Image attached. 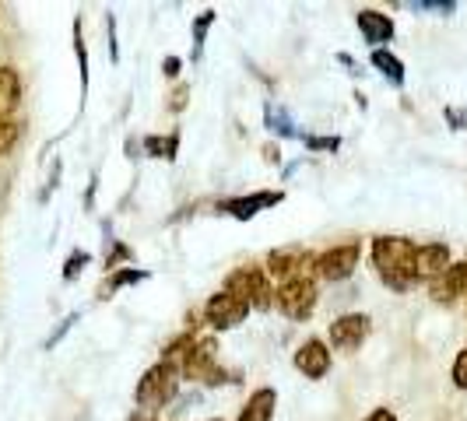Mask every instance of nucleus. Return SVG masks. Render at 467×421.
<instances>
[{
  "mask_svg": "<svg viewBox=\"0 0 467 421\" xmlns=\"http://www.w3.org/2000/svg\"><path fill=\"white\" fill-rule=\"evenodd\" d=\"M373 267L387 288L408 292L415 284V242L404 235H376Z\"/></svg>",
  "mask_w": 467,
  "mask_h": 421,
  "instance_id": "f257e3e1",
  "label": "nucleus"
},
{
  "mask_svg": "<svg viewBox=\"0 0 467 421\" xmlns=\"http://www.w3.org/2000/svg\"><path fill=\"white\" fill-rule=\"evenodd\" d=\"M176 394H180V373L159 362V365H151V369L138 379L134 400H138L140 407H148V411H159V407H165Z\"/></svg>",
  "mask_w": 467,
  "mask_h": 421,
  "instance_id": "f03ea898",
  "label": "nucleus"
},
{
  "mask_svg": "<svg viewBox=\"0 0 467 421\" xmlns=\"http://www.w3.org/2000/svg\"><path fill=\"white\" fill-rule=\"evenodd\" d=\"M225 288L239 295L250 309H271L275 305V288H271V278L267 271H257V267H243V271H233Z\"/></svg>",
  "mask_w": 467,
  "mask_h": 421,
  "instance_id": "7ed1b4c3",
  "label": "nucleus"
},
{
  "mask_svg": "<svg viewBox=\"0 0 467 421\" xmlns=\"http://www.w3.org/2000/svg\"><path fill=\"white\" fill-rule=\"evenodd\" d=\"M309 274H317V253H309L303 246H281L267 253V278L285 284V281L309 278Z\"/></svg>",
  "mask_w": 467,
  "mask_h": 421,
  "instance_id": "20e7f679",
  "label": "nucleus"
},
{
  "mask_svg": "<svg viewBox=\"0 0 467 421\" xmlns=\"http://www.w3.org/2000/svg\"><path fill=\"white\" fill-rule=\"evenodd\" d=\"M275 305H278L288 320H306L317 309V284L309 278L285 281V284H278V292H275Z\"/></svg>",
  "mask_w": 467,
  "mask_h": 421,
  "instance_id": "39448f33",
  "label": "nucleus"
},
{
  "mask_svg": "<svg viewBox=\"0 0 467 421\" xmlns=\"http://www.w3.org/2000/svg\"><path fill=\"white\" fill-rule=\"evenodd\" d=\"M204 316L214 330H233L239 327L246 316H250V305L243 303L239 295H233L229 288H222L218 295H211L208 305H204Z\"/></svg>",
  "mask_w": 467,
  "mask_h": 421,
  "instance_id": "423d86ee",
  "label": "nucleus"
},
{
  "mask_svg": "<svg viewBox=\"0 0 467 421\" xmlns=\"http://www.w3.org/2000/svg\"><path fill=\"white\" fill-rule=\"evenodd\" d=\"M362 257V246L358 242H345V246H334L327 253H317V274L324 281H345L355 274Z\"/></svg>",
  "mask_w": 467,
  "mask_h": 421,
  "instance_id": "0eeeda50",
  "label": "nucleus"
},
{
  "mask_svg": "<svg viewBox=\"0 0 467 421\" xmlns=\"http://www.w3.org/2000/svg\"><path fill=\"white\" fill-rule=\"evenodd\" d=\"M180 379H201V383H208V386H218V383H225V373L218 369V362H214V341L204 337V341H197L193 351H190L187 365H183V373Z\"/></svg>",
  "mask_w": 467,
  "mask_h": 421,
  "instance_id": "6e6552de",
  "label": "nucleus"
},
{
  "mask_svg": "<svg viewBox=\"0 0 467 421\" xmlns=\"http://www.w3.org/2000/svg\"><path fill=\"white\" fill-rule=\"evenodd\" d=\"M366 337H369V316L366 313H348V316H341V320L330 323V344L337 351L362 348Z\"/></svg>",
  "mask_w": 467,
  "mask_h": 421,
  "instance_id": "1a4fd4ad",
  "label": "nucleus"
},
{
  "mask_svg": "<svg viewBox=\"0 0 467 421\" xmlns=\"http://www.w3.org/2000/svg\"><path fill=\"white\" fill-rule=\"evenodd\" d=\"M450 271V246L446 242H425L415 246V281H432Z\"/></svg>",
  "mask_w": 467,
  "mask_h": 421,
  "instance_id": "9d476101",
  "label": "nucleus"
},
{
  "mask_svg": "<svg viewBox=\"0 0 467 421\" xmlns=\"http://www.w3.org/2000/svg\"><path fill=\"white\" fill-rule=\"evenodd\" d=\"M296 369L306 375V379H324L330 369V351L324 341L309 337L303 348L296 351Z\"/></svg>",
  "mask_w": 467,
  "mask_h": 421,
  "instance_id": "9b49d317",
  "label": "nucleus"
},
{
  "mask_svg": "<svg viewBox=\"0 0 467 421\" xmlns=\"http://www.w3.org/2000/svg\"><path fill=\"white\" fill-rule=\"evenodd\" d=\"M436 303H457L461 295H467V263H450V271L429 284Z\"/></svg>",
  "mask_w": 467,
  "mask_h": 421,
  "instance_id": "f8f14e48",
  "label": "nucleus"
},
{
  "mask_svg": "<svg viewBox=\"0 0 467 421\" xmlns=\"http://www.w3.org/2000/svg\"><path fill=\"white\" fill-rule=\"evenodd\" d=\"M275 204H281V193H254V197L222 200V204H218V210H222V214H233V218H239V221H246V218L260 214L264 208H275Z\"/></svg>",
  "mask_w": 467,
  "mask_h": 421,
  "instance_id": "ddd939ff",
  "label": "nucleus"
},
{
  "mask_svg": "<svg viewBox=\"0 0 467 421\" xmlns=\"http://www.w3.org/2000/svg\"><path fill=\"white\" fill-rule=\"evenodd\" d=\"M358 28H362V36H366V43H390L394 39V22H390V15H383V11H373V7H366V11H358Z\"/></svg>",
  "mask_w": 467,
  "mask_h": 421,
  "instance_id": "4468645a",
  "label": "nucleus"
},
{
  "mask_svg": "<svg viewBox=\"0 0 467 421\" xmlns=\"http://www.w3.org/2000/svg\"><path fill=\"white\" fill-rule=\"evenodd\" d=\"M275 407H278V394L271 386H264V390H257L254 397L246 400V407L239 411L235 421H271L275 418Z\"/></svg>",
  "mask_w": 467,
  "mask_h": 421,
  "instance_id": "2eb2a0df",
  "label": "nucleus"
},
{
  "mask_svg": "<svg viewBox=\"0 0 467 421\" xmlns=\"http://www.w3.org/2000/svg\"><path fill=\"white\" fill-rule=\"evenodd\" d=\"M18 98H22V77H18V70L0 67V119H7V113H15Z\"/></svg>",
  "mask_w": 467,
  "mask_h": 421,
  "instance_id": "dca6fc26",
  "label": "nucleus"
},
{
  "mask_svg": "<svg viewBox=\"0 0 467 421\" xmlns=\"http://www.w3.org/2000/svg\"><path fill=\"white\" fill-rule=\"evenodd\" d=\"M373 67L383 74V77H390L394 85H404V64H400L394 53H387V49H373Z\"/></svg>",
  "mask_w": 467,
  "mask_h": 421,
  "instance_id": "f3484780",
  "label": "nucleus"
},
{
  "mask_svg": "<svg viewBox=\"0 0 467 421\" xmlns=\"http://www.w3.org/2000/svg\"><path fill=\"white\" fill-rule=\"evenodd\" d=\"M264 117H267V127H271L275 134H281V138H296V130H292V119H288V113H285V109H278V106H271V102H267Z\"/></svg>",
  "mask_w": 467,
  "mask_h": 421,
  "instance_id": "a211bd4d",
  "label": "nucleus"
},
{
  "mask_svg": "<svg viewBox=\"0 0 467 421\" xmlns=\"http://www.w3.org/2000/svg\"><path fill=\"white\" fill-rule=\"evenodd\" d=\"M22 138V123H15V119H0V155H7L15 144Z\"/></svg>",
  "mask_w": 467,
  "mask_h": 421,
  "instance_id": "6ab92c4d",
  "label": "nucleus"
},
{
  "mask_svg": "<svg viewBox=\"0 0 467 421\" xmlns=\"http://www.w3.org/2000/svg\"><path fill=\"white\" fill-rule=\"evenodd\" d=\"M176 144H180L176 134H172V138H148L144 140V148H148L155 159H176Z\"/></svg>",
  "mask_w": 467,
  "mask_h": 421,
  "instance_id": "aec40b11",
  "label": "nucleus"
},
{
  "mask_svg": "<svg viewBox=\"0 0 467 421\" xmlns=\"http://www.w3.org/2000/svg\"><path fill=\"white\" fill-rule=\"evenodd\" d=\"M408 7H411V11H429V15H453V11H457L453 0H411Z\"/></svg>",
  "mask_w": 467,
  "mask_h": 421,
  "instance_id": "412c9836",
  "label": "nucleus"
},
{
  "mask_svg": "<svg viewBox=\"0 0 467 421\" xmlns=\"http://www.w3.org/2000/svg\"><path fill=\"white\" fill-rule=\"evenodd\" d=\"M211 22H214V11H204V15L197 18V25H193V43H197V53H201V46H204V36H208Z\"/></svg>",
  "mask_w": 467,
  "mask_h": 421,
  "instance_id": "4be33fe9",
  "label": "nucleus"
},
{
  "mask_svg": "<svg viewBox=\"0 0 467 421\" xmlns=\"http://www.w3.org/2000/svg\"><path fill=\"white\" fill-rule=\"evenodd\" d=\"M144 278H148V271H119L117 278L109 281V292H117L123 284H134V281H144Z\"/></svg>",
  "mask_w": 467,
  "mask_h": 421,
  "instance_id": "5701e85b",
  "label": "nucleus"
},
{
  "mask_svg": "<svg viewBox=\"0 0 467 421\" xmlns=\"http://www.w3.org/2000/svg\"><path fill=\"white\" fill-rule=\"evenodd\" d=\"M453 383L461 386V390H467V348L457 354V362H453Z\"/></svg>",
  "mask_w": 467,
  "mask_h": 421,
  "instance_id": "b1692460",
  "label": "nucleus"
},
{
  "mask_svg": "<svg viewBox=\"0 0 467 421\" xmlns=\"http://www.w3.org/2000/svg\"><path fill=\"white\" fill-rule=\"evenodd\" d=\"M306 148H313V151H337L341 138H306Z\"/></svg>",
  "mask_w": 467,
  "mask_h": 421,
  "instance_id": "393cba45",
  "label": "nucleus"
},
{
  "mask_svg": "<svg viewBox=\"0 0 467 421\" xmlns=\"http://www.w3.org/2000/svg\"><path fill=\"white\" fill-rule=\"evenodd\" d=\"M85 263H88V253H70L67 267H64V278L74 281V278H78V271H81Z\"/></svg>",
  "mask_w": 467,
  "mask_h": 421,
  "instance_id": "a878e982",
  "label": "nucleus"
},
{
  "mask_svg": "<svg viewBox=\"0 0 467 421\" xmlns=\"http://www.w3.org/2000/svg\"><path fill=\"white\" fill-rule=\"evenodd\" d=\"M366 421H398V415H394L390 407H376V411Z\"/></svg>",
  "mask_w": 467,
  "mask_h": 421,
  "instance_id": "bb28decb",
  "label": "nucleus"
},
{
  "mask_svg": "<svg viewBox=\"0 0 467 421\" xmlns=\"http://www.w3.org/2000/svg\"><path fill=\"white\" fill-rule=\"evenodd\" d=\"M162 70L169 74V77H176V74H180V60H176V56H169V60L162 64Z\"/></svg>",
  "mask_w": 467,
  "mask_h": 421,
  "instance_id": "cd10ccee",
  "label": "nucleus"
},
{
  "mask_svg": "<svg viewBox=\"0 0 467 421\" xmlns=\"http://www.w3.org/2000/svg\"><path fill=\"white\" fill-rule=\"evenodd\" d=\"M138 421H155V418H138Z\"/></svg>",
  "mask_w": 467,
  "mask_h": 421,
  "instance_id": "c85d7f7f",
  "label": "nucleus"
},
{
  "mask_svg": "<svg viewBox=\"0 0 467 421\" xmlns=\"http://www.w3.org/2000/svg\"><path fill=\"white\" fill-rule=\"evenodd\" d=\"M211 421H222V418H211Z\"/></svg>",
  "mask_w": 467,
  "mask_h": 421,
  "instance_id": "c756f323",
  "label": "nucleus"
}]
</instances>
